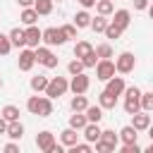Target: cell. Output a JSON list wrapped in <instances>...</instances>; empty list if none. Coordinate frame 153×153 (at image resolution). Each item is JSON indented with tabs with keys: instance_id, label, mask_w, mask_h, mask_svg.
<instances>
[{
	"instance_id": "1",
	"label": "cell",
	"mask_w": 153,
	"mask_h": 153,
	"mask_svg": "<svg viewBox=\"0 0 153 153\" xmlns=\"http://www.w3.org/2000/svg\"><path fill=\"white\" fill-rule=\"evenodd\" d=\"M26 110L31 115H38V117H50L53 115V100L48 96H29L26 98Z\"/></svg>"
},
{
	"instance_id": "2",
	"label": "cell",
	"mask_w": 153,
	"mask_h": 153,
	"mask_svg": "<svg viewBox=\"0 0 153 153\" xmlns=\"http://www.w3.org/2000/svg\"><path fill=\"white\" fill-rule=\"evenodd\" d=\"M36 148L43 151V153H62V151H65V146L57 143V141H55V134L48 131V129H43V131L36 134Z\"/></svg>"
},
{
	"instance_id": "3",
	"label": "cell",
	"mask_w": 153,
	"mask_h": 153,
	"mask_svg": "<svg viewBox=\"0 0 153 153\" xmlns=\"http://www.w3.org/2000/svg\"><path fill=\"white\" fill-rule=\"evenodd\" d=\"M41 43L43 45H48V48H60V45H65L67 43V36L62 33V29L60 26H48V29H43L41 31Z\"/></svg>"
},
{
	"instance_id": "4",
	"label": "cell",
	"mask_w": 153,
	"mask_h": 153,
	"mask_svg": "<svg viewBox=\"0 0 153 153\" xmlns=\"http://www.w3.org/2000/svg\"><path fill=\"white\" fill-rule=\"evenodd\" d=\"M33 55H36V62L43 65L45 69H55L57 62H60V57H57V55L53 53V48H48V45H36V48H33Z\"/></svg>"
},
{
	"instance_id": "5",
	"label": "cell",
	"mask_w": 153,
	"mask_h": 153,
	"mask_svg": "<svg viewBox=\"0 0 153 153\" xmlns=\"http://www.w3.org/2000/svg\"><path fill=\"white\" fill-rule=\"evenodd\" d=\"M69 91V81H67V76H53V79H48V86H45V96L50 98V100H55V98H60V96H65Z\"/></svg>"
},
{
	"instance_id": "6",
	"label": "cell",
	"mask_w": 153,
	"mask_h": 153,
	"mask_svg": "<svg viewBox=\"0 0 153 153\" xmlns=\"http://www.w3.org/2000/svg\"><path fill=\"white\" fill-rule=\"evenodd\" d=\"M134 67H136V57H134V53L124 50V53H120V55L115 57V72H117V74H131Z\"/></svg>"
},
{
	"instance_id": "7",
	"label": "cell",
	"mask_w": 153,
	"mask_h": 153,
	"mask_svg": "<svg viewBox=\"0 0 153 153\" xmlns=\"http://www.w3.org/2000/svg\"><path fill=\"white\" fill-rule=\"evenodd\" d=\"M17 65H19V69H22V72H31V69H33V65H36V55H33V48H29V45L19 48V57H17Z\"/></svg>"
},
{
	"instance_id": "8",
	"label": "cell",
	"mask_w": 153,
	"mask_h": 153,
	"mask_svg": "<svg viewBox=\"0 0 153 153\" xmlns=\"http://www.w3.org/2000/svg\"><path fill=\"white\" fill-rule=\"evenodd\" d=\"M88 86H91V76H88L86 72L72 74V79H69V91H72V93H86Z\"/></svg>"
},
{
	"instance_id": "9",
	"label": "cell",
	"mask_w": 153,
	"mask_h": 153,
	"mask_svg": "<svg viewBox=\"0 0 153 153\" xmlns=\"http://www.w3.org/2000/svg\"><path fill=\"white\" fill-rule=\"evenodd\" d=\"M93 67H96V79H100V81H108L112 74H117V72H115V62H112L110 57H108V60H98Z\"/></svg>"
},
{
	"instance_id": "10",
	"label": "cell",
	"mask_w": 153,
	"mask_h": 153,
	"mask_svg": "<svg viewBox=\"0 0 153 153\" xmlns=\"http://www.w3.org/2000/svg\"><path fill=\"white\" fill-rule=\"evenodd\" d=\"M110 17H112L110 22H112L122 33H124V31L129 29V24H131V12H129V10H112Z\"/></svg>"
},
{
	"instance_id": "11",
	"label": "cell",
	"mask_w": 153,
	"mask_h": 153,
	"mask_svg": "<svg viewBox=\"0 0 153 153\" xmlns=\"http://www.w3.org/2000/svg\"><path fill=\"white\" fill-rule=\"evenodd\" d=\"M131 127H134L136 131H148V129H151V112L136 110V112L131 115Z\"/></svg>"
},
{
	"instance_id": "12",
	"label": "cell",
	"mask_w": 153,
	"mask_h": 153,
	"mask_svg": "<svg viewBox=\"0 0 153 153\" xmlns=\"http://www.w3.org/2000/svg\"><path fill=\"white\" fill-rule=\"evenodd\" d=\"M81 136H84V141H88V143L98 141V139H100V127H98V122H86V124L81 127Z\"/></svg>"
},
{
	"instance_id": "13",
	"label": "cell",
	"mask_w": 153,
	"mask_h": 153,
	"mask_svg": "<svg viewBox=\"0 0 153 153\" xmlns=\"http://www.w3.org/2000/svg\"><path fill=\"white\" fill-rule=\"evenodd\" d=\"M24 38H26V45H29V48L41 45V29H38L36 24L26 26V29H24Z\"/></svg>"
},
{
	"instance_id": "14",
	"label": "cell",
	"mask_w": 153,
	"mask_h": 153,
	"mask_svg": "<svg viewBox=\"0 0 153 153\" xmlns=\"http://www.w3.org/2000/svg\"><path fill=\"white\" fill-rule=\"evenodd\" d=\"M124 86H127V84H124V79H122V76H115V74L105 81V91H108V93H112V96H122Z\"/></svg>"
},
{
	"instance_id": "15",
	"label": "cell",
	"mask_w": 153,
	"mask_h": 153,
	"mask_svg": "<svg viewBox=\"0 0 153 153\" xmlns=\"http://www.w3.org/2000/svg\"><path fill=\"white\" fill-rule=\"evenodd\" d=\"M5 136H7V139H12V141H22V136H24V124H22L19 120H14V122H7Z\"/></svg>"
},
{
	"instance_id": "16",
	"label": "cell",
	"mask_w": 153,
	"mask_h": 153,
	"mask_svg": "<svg viewBox=\"0 0 153 153\" xmlns=\"http://www.w3.org/2000/svg\"><path fill=\"white\" fill-rule=\"evenodd\" d=\"M98 105L103 108V110H115L117 108V96H112V93H108L105 88L98 93Z\"/></svg>"
},
{
	"instance_id": "17",
	"label": "cell",
	"mask_w": 153,
	"mask_h": 153,
	"mask_svg": "<svg viewBox=\"0 0 153 153\" xmlns=\"http://www.w3.org/2000/svg\"><path fill=\"white\" fill-rule=\"evenodd\" d=\"M117 136H120V141H122V143H136V141H139V131H136L131 124L122 127V129L117 131Z\"/></svg>"
},
{
	"instance_id": "18",
	"label": "cell",
	"mask_w": 153,
	"mask_h": 153,
	"mask_svg": "<svg viewBox=\"0 0 153 153\" xmlns=\"http://www.w3.org/2000/svg\"><path fill=\"white\" fill-rule=\"evenodd\" d=\"M79 141V131L76 129H72V127H67V129H62L60 131V143L65 146V148H69V146H74Z\"/></svg>"
},
{
	"instance_id": "19",
	"label": "cell",
	"mask_w": 153,
	"mask_h": 153,
	"mask_svg": "<svg viewBox=\"0 0 153 153\" xmlns=\"http://www.w3.org/2000/svg\"><path fill=\"white\" fill-rule=\"evenodd\" d=\"M7 38H10L12 48H24V45H26V38H24V29H22V26H14V29L7 33Z\"/></svg>"
},
{
	"instance_id": "20",
	"label": "cell",
	"mask_w": 153,
	"mask_h": 153,
	"mask_svg": "<svg viewBox=\"0 0 153 153\" xmlns=\"http://www.w3.org/2000/svg\"><path fill=\"white\" fill-rule=\"evenodd\" d=\"M19 22H22L24 26H31V24H36V22H38V14H36V10H33V7H22V12H19Z\"/></svg>"
},
{
	"instance_id": "21",
	"label": "cell",
	"mask_w": 153,
	"mask_h": 153,
	"mask_svg": "<svg viewBox=\"0 0 153 153\" xmlns=\"http://www.w3.org/2000/svg\"><path fill=\"white\" fill-rule=\"evenodd\" d=\"M72 24H74L76 29H88V24H91V14H88V10H79V12H74Z\"/></svg>"
},
{
	"instance_id": "22",
	"label": "cell",
	"mask_w": 153,
	"mask_h": 153,
	"mask_svg": "<svg viewBox=\"0 0 153 153\" xmlns=\"http://www.w3.org/2000/svg\"><path fill=\"white\" fill-rule=\"evenodd\" d=\"M48 79H50V76H45V74H36V76H31V81H29L31 91H33V93H43L45 86H48Z\"/></svg>"
},
{
	"instance_id": "23",
	"label": "cell",
	"mask_w": 153,
	"mask_h": 153,
	"mask_svg": "<svg viewBox=\"0 0 153 153\" xmlns=\"http://www.w3.org/2000/svg\"><path fill=\"white\" fill-rule=\"evenodd\" d=\"M86 105H88V98H86L84 93H74V96H72V100H69L72 112H84V110H86Z\"/></svg>"
},
{
	"instance_id": "24",
	"label": "cell",
	"mask_w": 153,
	"mask_h": 153,
	"mask_svg": "<svg viewBox=\"0 0 153 153\" xmlns=\"http://www.w3.org/2000/svg\"><path fill=\"white\" fill-rule=\"evenodd\" d=\"M53 5H55L53 0H33V5H31V7L36 10V14H38V17H48V14L53 12Z\"/></svg>"
},
{
	"instance_id": "25",
	"label": "cell",
	"mask_w": 153,
	"mask_h": 153,
	"mask_svg": "<svg viewBox=\"0 0 153 153\" xmlns=\"http://www.w3.org/2000/svg\"><path fill=\"white\" fill-rule=\"evenodd\" d=\"M84 115H86V122H100L103 120V108L100 105H86Z\"/></svg>"
},
{
	"instance_id": "26",
	"label": "cell",
	"mask_w": 153,
	"mask_h": 153,
	"mask_svg": "<svg viewBox=\"0 0 153 153\" xmlns=\"http://www.w3.org/2000/svg\"><path fill=\"white\" fill-rule=\"evenodd\" d=\"M93 53H96V57H98V60H108V57H112V55H115V50H112V45H110V43H98V45L93 48Z\"/></svg>"
},
{
	"instance_id": "27",
	"label": "cell",
	"mask_w": 153,
	"mask_h": 153,
	"mask_svg": "<svg viewBox=\"0 0 153 153\" xmlns=\"http://www.w3.org/2000/svg\"><path fill=\"white\" fill-rule=\"evenodd\" d=\"M96 12L98 14H103V17H110L112 14V10H115V2L112 0H96Z\"/></svg>"
},
{
	"instance_id": "28",
	"label": "cell",
	"mask_w": 153,
	"mask_h": 153,
	"mask_svg": "<svg viewBox=\"0 0 153 153\" xmlns=\"http://www.w3.org/2000/svg\"><path fill=\"white\" fill-rule=\"evenodd\" d=\"M108 17H103V14H98V17H91V24H88V29H93L96 33H103L105 31V26H108Z\"/></svg>"
},
{
	"instance_id": "29",
	"label": "cell",
	"mask_w": 153,
	"mask_h": 153,
	"mask_svg": "<svg viewBox=\"0 0 153 153\" xmlns=\"http://www.w3.org/2000/svg\"><path fill=\"white\" fill-rule=\"evenodd\" d=\"M91 50H93V45H91L88 41H76V43H74V57H79V60L86 57Z\"/></svg>"
},
{
	"instance_id": "30",
	"label": "cell",
	"mask_w": 153,
	"mask_h": 153,
	"mask_svg": "<svg viewBox=\"0 0 153 153\" xmlns=\"http://www.w3.org/2000/svg\"><path fill=\"white\" fill-rule=\"evenodd\" d=\"M139 105H141V110L153 112V91H141V96H139Z\"/></svg>"
},
{
	"instance_id": "31",
	"label": "cell",
	"mask_w": 153,
	"mask_h": 153,
	"mask_svg": "<svg viewBox=\"0 0 153 153\" xmlns=\"http://www.w3.org/2000/svg\"><path fill=\"white\" fill-rule=\"evenodd\" d=\"M0 115H2L7 122H14V120H19V115H22V112H19V108H17V105H12V103H10V105H5V108L0 110Z\"/></svg>"
},
{
	"instance_id": "32",
	"label": "cell",
	"mask_w": 153,
	"mask_h": 153,
	"mask_svg": "<svg viewBox=\"0 0 153 153\" xmlns=\"http://www.w3.org/2000/svg\"><path fill=\"white\" fill-rule=\"evenodd\" d=\"M84 124H86V115H84V112H72V115H69V127H72V129L81 131Z\"/></svg>"
},
{
	"instance_id": "33",
	"label": "cell",
	"mask_w": 153,
	"mask_h": 153,
	"mask_svg": "<svg viewBox=\"0 0 153 153\" xmlns=\"http://www.w3.org/2000/svg\"><path fill=\"white\" fill-rule=\"evenodd\" d=\"M100 141H105V143H110L112 148H117V143H120V136H117L112 129H100Z\"/></svg>"
},
{
	"instance_id": "34",
	"label": "cell",
	"mask_w": 153,
	"mask_h": 153,
	"mask_svg": "<svg viewBox=\"0 0 153 153\" xmlns=\"http://www.w3.org/2000/svg\"><path fill=\"white\" fill-rule=\"evenodd\" d=\"M136 110H141L139 98H124V112H127V115H134Z\"/></svg>"
},
{
	"instance_id": "35",
	"label": "cell",
	"mask_w": 153,
	"mask_h": 153,
	"mask_svg": "<svg viewBox=\"0 0 153 153\" xmlns=\"http://www.w3.org/2000/svg\"><path fill=\"white\" fill-rule=\"evenodd\" d=\"M69 151H72V153H91L93 146H91L88 141H76L74 146H69Z\"/></svg>"
},
{
	"instance_id": "36",
	"label": "cell",
	"mask_w": 153,
	"mask_h": 153,
	"mask_svg": "<svg viewBox=\"0 0 153 153\" xmlns=\"http://www.w3.org/2000/svg\"><path fill=\"white\" fill-rule=\"evenodd\" d=\"M67 72H69V76H72V74H79V72H84V62H81L79 57L69 60V65H67Z\"/></svg>"
},
{
	"instance_id": "37",
	"label": "cell",
	"mask_w": 153,
	"mask_h": 153,
	"mask_svg": "<svg viewBox=\"0 0 153 153\" xmlns=\"http://www.w3.org/2000/svg\"><path fill=\"white\" fill-rule=\"evenodd\" d=\"M10 50H12V43H10V38H7V33H0V57L10 55Z\"/></svg>"
},
{
	"instance_id": "38",
	"label": "cell",
	"mask_w": 153,
	"mask_h": 153,
	"mask_svg": "<svg viewBox=\"0 0 153 153\" xmlns=\"http://www.w3.org/2000/svg\"><path fill=\"white\" fill-rule=\"evenodd\" d=\"M103 33H105V38H115V41L122 36V31H120V29H117L112 22H108V26H105V31H103Z\"/></svg>"
},
{
	"instance_id": "39",
	"label": "cell",
	"mask_w": 153,
	"mask_h": 153,
	"mask_svg": "<svg viewBox=\"0 0 153 153\" xmlns=\"http://www.w3.org/2000/svg\"><path fill=\"white\" fill-rule=\"evenodd\" d=\"M91 146L96 148V153H115V148H112L110 143H105V141H100V139H98V141H93Z\"/></svg>"
},
{
	"instance_id": "40",
	"label": "cell",
	"mask_w": 153,
	"mask_h": 153,
	"mask_svg": "<svg viewBox=\"0 0 153 153\" xmlns=\"http://www.w3.org/2000/svg\"><path fill=\"white\" fill-rule=\"evenodd\" d=\"M60 29H62V33L67 36V41H69V38H76V33H79V29H76L74 24H62Z\"/></svg>"
},
{
	"instance_id": "41",
	"label": "cell",
	"mask_w": 153,
	"mask_h": 153,
	"mask_svg": "<svg viewBox=\"0 0 153 153\" xmlns=\"http://www.w3.org/2000/svg\"><path fill=\"white\" fill-rule=\"evenodd\" d=\"M122 96H124V98H139V96H141V88H139V86H124Z\"/></svg>"
},
{
	"instance_id": "42",
	"label": "cell",
	"mask_w": 153,
	"mask_h": 153,
	"mask_svg": "<svg viewBox=\"0 0 153 153\" xmlns=\"http://www.w3.org/2000/svg\"><path fill=\"white\" fill-rule=\"evenodd\" d=\"M120 153H141V146H139V141L136 143H122Z\"/></svg>"
},
{
	"instance_id": "43",
	"label": "cell",
	"mask_w": 153,
	"mask_h": 153,
	"mask_svg": "<svg viewBox=\"0 0 153 153\" xmlns=\"http://www.w3.org/2000/svg\"><path fill=\"white\" fill-rule=\"evenodd\" d=\"M81 62H84V69H88V67H93V65L98 62V57H96V53L91 50V53H88L86 57H81Z\"/></svg>"
},
{
	"instance_id": "44",
	"label": "cell",
	"mask_w": 153,
	"mask_h": 153,
	"mask_svg": "<svg viewBox=\"0 0 153 153\" xmlns=\"http://www.w3.org/2000/svg\"><path fill=\"white\" fill-rule=\"evenodd\" d=\"M2 151H5V153H19V143L10 139V141H7L5 146H2Z\"/></svg>"
},
{
	"instance_id": "45",
	"label": "cell",
	"mask_w": 153,
	"mask_h": 153,
	"mask_svg": "<svg viewBox=\"0 0 153 153\" xmlns=\"http://www.w3.org/2000/svg\"><path fill=\"white\" fill-rule=\"evenodd\" d=\"M134 10L136 12H146L148 10V0H134Z\"/></svg>"
},
{
	"instance_id": "46",
	"label": "cell",
	"mask_w": 153,
	"mask_h": 153,
	"mask_svg": "<svg viewBox=\"0 0 153 153\" xmlns=\"http://www.w3.org/2000/svg\"><path fill=\"white\" fill-rule=\"evenodd\" d=\"M79 5H81V10H91L96 5V0H79Z\"/></svg>"
},
{
	"instance_id": "47",
	"label": "cell",
	"mask_w": 153,
	"mask_h": 153,
	"mask_svg": "<svg viewBox=\"0 0 153 153\" xmlns=\"http://www.w3.org/2000/svg\"><path fill=\"white\" fill-rule=\"evenodd\" d=\"M17 5H19V7H31L33 0H17Z\"/></svg>"
},
{
	"instance_id": "48",
	"label": "cell",
	"mask_w": 153,
	"mask_h": 153,
	"mask_svg": "<svg viewBox=\"0 0 153 153\" xmlns=\"http://www.w3.org/2000/svg\"><path fill=\"white\" fill-rule=\"evenodd\" d=\"M5 129H7V120L0 115V134H5Z\"/></svg>"
},
{
	"instance_id": "49",
	"label": "cell",
	"mask_w": 153,
	"mask_h": 153,
	"mask_svg": "<svg viewBox=\"0 0 153 153\" xmlns=\"http://www.w3.org/2000/svg\"><path fill=\"white\" fill-rule=\"evenodd\" d=\"M2 86H5V81H2V79H0V91H2Z\"/></svg>"
},
{
	"instance_id": "50",
	"label": "cell",
	"mask_w": 153,
	"mask_h": 153,
	"mask_svg": "<svg viewBox=\"0 0 153 153\" xmlns=\"http://www.w3.org/2000/svg\"><path fill=\"white\" fill-rule=\"evenodd\" d=\"M53 2H62V0H53Z\"/></svg>"
}]
</instances>
